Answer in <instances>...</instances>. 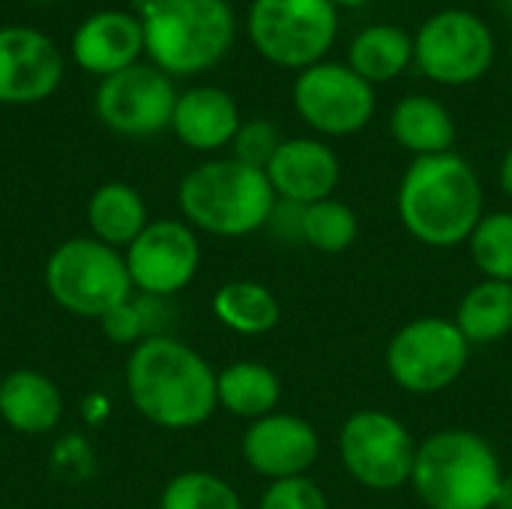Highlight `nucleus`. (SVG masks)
Returning <instances> with one entry per match:
<instances>
[{
    "instance_id": "nucleus-1",
    "label": "nucleus",
    "mask_w": 512,
    "mask_h": 509,
    "mask_svg": "<svg viewBox=\"0 0 512 509\" xmlns=\"http://www.w3.org/2000/svg\"><path fill=\"white\" fill-rule=\"evenodd\" d=\"M126 393L147 423L171 432L198 429L219 408L213 366L168 333L132 348L126 360Z\"/></svg>"
},
{
    "instance_id": "nucleus-2",
    "label": "nucleus",
    "mask_w": 512,
    "mask_h": 509,
    "mask_svg": "<svg viewBox=\"0 0 512 509\" xmlns=\"http://www.w3.org/2000/svg\"><path fill=\"white\" fill-rule=\"evenodd\" d=\"M396 207L405 231L429 249L468 243L486 216L480 174L456 150L411 159L399 183Z\"/></svg>"
},
{
    "instance_id": "nucleus-3",
    "label": "nucleus",
    "mask_w": 512,
    "mask_h": 509,
    "mask_svg": "<svg viewBox=\"0 0 512 509\" xmlns=\"http://www.w3.org/2000/svg\"><path fill=\"white\" fill-rule=\"evenodd\" d=\"M276 201L267 171L237 162L234 156L195 165L177 189L186 225L231 240L267 228Z\"/></svg>"
},
{
    "instance_id": "nucleus-4",
    "label": "nucleus",
    "mask_w": 512,
    "mask_h": 509,
    "mask_svg": "<svg viewBox=\"0 0 512 509\" xmlns=\"http://www.w3.org/2000/svg\"><path fill=\"white\" fill-rule=\"evenodd\" d=\"M504 468L471 429H441L417 444L411 489L426 509H495Z\"/></svg>"
},
{
    "instance_id": "nucleus-5",
    "label": "nucleus",
    "mask_w": 512,
    "mask_h": 509,
    "mask_svg": "<svg viewBox=\"0 0 512 509\" xmlns=\"http://www.w3.org/2000/svg\"><path fill=\"white\" fill-rule=\"evenodd\" d=\"M144 54L171 78L210 72L237 39V15L228 0H162L141 18Z\"/></svg>"
},
{
    "instance_id": "nucleus-6",
    "label": "nucleus",
    "mask_w": 512,
    "mask_h": 509,
    "mask_svg": "<svg viewBox=\"0 0 512 509\" xmlns=\"http://www.w3.org/2000/svg\"><path fill=\"white\" fill-rule=\"evenodd\" d=\"M42 276L51 300L75 318L102 321L135 297L123 252L99 243L96 237L63 240L48 255Z\"/></svg>"
},
{
    "instance_id": "nucleus-7",
    "label": "nucleus",
    "mask_w": 512,
    "mask_h": 509,
    "mask_svg": "<svg viewBox=\"0 0 512 509\" xmlns=\"http://www.w3.org/2000/svg\"><path fill=\"white\" fill-rule=\"evenodd\" d=\"M246 33L267 63L303 72L327 60L339 33V9L330 0H252Z\"/></svg>"
},
{
    "instance_id": "nucleus-8",
    "label": "nucleus",
    "mask_w": 512,
    "mask_h": 509,
    "mask_svg": "<svg viewBox=\"0 0 512 509\" xmlns=\"http://www.w3.org/2000/svg\"><path fill=\"white\" fill-rule=\"evenodd\" d=\"M495 63V33L471 9H438L414 33V66L441 87L480 81Z\"/></svg>"
},
{
    "instance_id": "nucleus-9",
    "label": "nucleus",
    "mask_w": 512,
    "mask_h": 509,
    "mask_svg": "<svg viewBox=\"0 0 512 509\" xmlns=\"http://www.w3.org/2000/svg\"><path fill=\"white\" fill-rule=\"evenodd\" d=\"M468 357L471 342L462 336L456 321L426 315L393 333L387 345V372L405 393L435 396L465 375Z\"/></svg>"
},
{
    "instance_id": "nucleus-10",
    "label": "nucleus",
    "mask_w": 512,
    "mask_h": 509,
    "mask_svg": "<svg viewBox=\"0 0 512 509\" xmlns=\"http://www.w3.org/2000/svg\"><path fill=\"white\" fill-rule=\"evenodd\" d=\"M339 459L357 486L369 492H396L411 486L417 441L399 417L363 408L339 429Z\"/></svg>"
},
{
    "instance_id": "nucleus-11",
    "label": "nucleus",
    "mask_w": 512,
    "mask_h": 509,
    "mask_svg": "<svg viewBox=\"0 0 512 509\" xmlns=\"http://www.w3.org/2000/svg\"><path fill=\"white\" fill-rule=\"evenodd\" d=\"M291 99L300 120L324 138L363 132L378 108L375 87L339 60H321L297 72Z\"/></svg>"
},
{
    "instance_id": "nucleus-12",
    "label": "nucleus",
    "mask_w": 512,
    "mask_h": 509,
    "mask_svg": "<svg viewBox=\"0 0 512 509\" xmlns=\"http://www.w3.org/2000/svg\"><path fill=\"white\" fill-rule=\"evenodd\" d=\"M174 78L153 63H135L99 81L93 111L105 129L126 138H150L171 129L177 105Z\"/></svg>"
},
{
    "instance_id": "nucleus-13",
    "label": "nucleus",
    "mask_w": 512,
    "mask_h": 509,
    "mask_svg": "<svg viewBox=\"0 0 512 509\" xmlns=\"http://www.w3.org/2000/svg\"><path fill=\"white\" fill-rule=\"evenodd\" d=\"M123 258L138 294L168 300L198 276L201 243L183 219H156L123 249Z\"/></svg>"
},
{
    "instance_id": "nucleus-14",
    "label": "nucleus",
    "mask_w": 512,
    "mask_h": 509,
    "mask_svg": "<svg viewBox=\"0 0 512 509\" xmlns=\"http://www.w3.org/2000/svg\"><path fill=\"white\" fill-rule=\"evenodd\" d=\"M63 81L54 39L27 24L0 27V105H36Z\"/></svg>"
},
{
    "instance_id": "nucleus-15",
    "label": "nucleus",
    "mask_w": 512,
    "mask_h": 509,
    "mask_svg": "<svg viewBox=\"0 0 512 509\" xmlns=\"http://www.w3.org/2000/svg\"><path fill=\"white\" fill-rule=\"evenodd\" d=\"M243 462L270 483L306 477L321 456V438L315 426L297 414L273 411L243 432Z\"/></svg>"
},
{
    "instance_id": "nucleus-16",
    "label": "nucleus",
    "mask_w": 512,
    "mask_h": 509,
    "mask_svg": "<svg viewBox=\"0 0 512 509\" xmlns=\"http://www.w3.org/2000/svg\"><path fill=\"white\" fill-rule=\"evenodd\" d=\"M264 171L276 198L300 207L333 198L342 180L339 156L321 138H285Z\"/></svg>"
},
{
    "instance_id": "nucleus-17",
    "label": "nucleus",
    "mask_w": 512,
    "mask_h": 509,
    "mask_svg": "<svg viewBox=\"0 0 512 509\" xmlns=\"http://www.w3.org/2000/svg\"><path fill=\"white\" fill-rule=\"evenodd\" d=\"M144 54V27L141 18L126 9H99L87 15L72 33V60L87 75L99 81L117 75Z\"/></svg>"
},
{
    "instance_id": "nucleus-18",
    "label": "nucleus",
    "mask_w": 512,
    "mask_h": 509,
    "mask_svg": "<svg viewBox=\"0 0 512 509\" xmlns=\"http://www.w3.org/2000/svg\"><path fill=\"white\" fill-rule=\"evenodd\" d=\"M240 108L234 96L222 87H189L177 96L171 132L180 144L195 153H216L231 147L240 129Z\"/></svg>"
},
{
    "instance_id": "nucleus-19",
    "label": "nucleus",
    "mask_w": 512,
    "mask_h": 509,
    "mask_svg": "<svg viewBox=\"0 0 512 509\" xmlns=\"http://www.w3.org/2000/svg\"><path fill=\"white\" fill-rule=\"evenodd\" d=\"M63 417L60 387L36 372L15 369L0 381V420L18 435H45L57 429Z\"/></svg>"
},
{
    "instance_id": "nucleus-20",
    "label": "nucleus",
    "mask_w": 512,
    "mask_h": 509,
    "mask_svg": "<svg viewBox=\"0 0 512 509\" xmlns=\"http://www.w3.org/2000/svg\"><path fill=\"white\" fill-rule=\"evenodd\" d=\"M390 135L414 159L441 156L453 153L456 147V120L441 99L426 93H408L396 102L390 114Z\"/></svg>"
},
{
    "instance_id": "nucleus-21",
    "label": "nucleus",
    "mask_w": 512,
    "mask_h": 509,
    "mask_svg": "<svg viewBox=\"0 0 512 509\" xmlns=\"http://www.w3.org/2000/svg\"><path fill=\"white\" fill-rule=\"evenodd\" d=\"M348 66L372 87L396 81L414 66V33L399 24H369L351 39Z\"/></svg>"
},
{
    "instance_id": "nucleus-22",
    "label": "nucleus",
    "mask_w": 512,
    "mask_h": 509,
    "mask_svg": "<svg viewBox=\"0 0 512 509\" xmlns=\"http://www.w3.org/2000/svg\"><path fill=\"white\" fill-rule=\"evenodd\" d=\"M216 402L231 417L255 423L279 408L282 381L270 366L258 360H237L216 372Z\"/></svg>"
},
{
    "instance_id": "nucleus-23",
    "label": "nucleus",
    "mask_w": 512,
    "mask_h": 509,
    "mask_svg": "<svg viewBox=\"0 0 512 509\" xmlns=\"http://www.w3.org/2000/svg\"><path fill=\"white\" fill-rule=\"evenodd\" d=\"M87 225H90V237L123 252L150 225L147 204L141 192L129 183L120 180L102 183L87 201Z\"/></svg>"
},
{
    "instance_id": "nucleus-24",
    "label": "nucleus",
    "mask_w": 512,
    "mask_h": 509,
    "mask_svg": "<svg viewBox=\"0 0 512 509\" xmlns=\"http://www.w3.org/2000/svg\"><path fill=\"white\" fill-rule=\"evenodd\" d=\"M213 315L231 333L264 336L279 324L282 309L267 285L252 279H234L213 294Z\"/></svg>"
},
{
    "instance_id": "nucleus-25",
    "label": "nucleus",
    "mask_w": 512,
    "mask_h": 509,
    "mask_svg": "<svg viewBox=\"0 0 512 509\" xmlns=\"http://www.w3.org/2000/svg\"><path fill=\"white\" fill-rule=\"evenodd\" d=\"M456 327L471 345H492L512 333V285L480 279L456 309Z\"/></svg>"
},
{
    "instance_id": "nucleus-26",
    "label": "nucleus",
    "mask_w": 512,
    "mask_h": 509,
    "mask_svg": "<svg viewBox=\"0 0 512 509\" xmlns=\"http://www.w3.org/2000/svg\"><path fill=\"white\" fill-rule=\"evenodd\" d=\"M360 237V219L354 207L339 198H324L303 207V243L321 255H342Z\"/></svg>"
},
{
    "instance_id": "nucleus-27",
    "label": "nucleus",
    "mask_w": 512,
    "mask_h": 509,
    "mask_svg": "<svg viewBox=\"0 0 512 509\" xmlns=\"http://www.w3.org/2000/svg\"><path fill=\"white\" fill-rule=\"evenodd\" d=\"M159 509H243V498L219 474L183 471L165 483Z\"/></svg>"
},
{
    "instance_id": "nucleus-28",
    "label": "nucleus",
    "mask_w": 512,
    "mask_h": 509,
    "mask_svg": "<svg viewBox=\"0 0 512 509\" xmlns=\"http://www.w3.org/2000/svg\"><path fill=\"white\" fill-rule=\"evenodd\" d=\"M468 249L483 279L512 285V210L486 213L474 228Z\"/></svg>"
},
{
    "instance_id": "nucleus-29",
    "label": "nucleus",
    "mask_w": 512,
    "mask_h": 509,
    "mask_svg": "<svg viewBox=\"0 0 512 509\" xmlns=\"http://www.w3.org/2000/svg\"><path fill=\"white\" fill-rule=\"evenodd\" d=\"M282 141L285 138L279 135V129L270 120H246V123H240V129L231 141V156L237 162H246V165L264 171Z\"/></svg>"
},
{
    "instance_id": "nucleus-30",
    "label": "nucleus",
    "mask_w": 512,
    "mask_h": 509,
    "mask_svg": "<svg viewBox=\"0 0 512 509\" xmlns=\"http://www.w3.org/2000/svg\"><path fill=\"white\" fill-rule=\"evenodd\" d=\"M258 509H330L324 489L309 477L276 480L264 489Z\"/></svg>"
},
{
    "instance_id": "nucleus-31",
    "label": "nucleus",
    "mask_w": 512,
    "mask_h": 509,
    "mask_svg": "<svg viewBox=\"0 0 512 509\" xmlns=\"http://www.w3.org/2000/svg\"><path fill=\"white\" fill-rule=\"evenodd\" d=\"M267 228L288 243H297V240L303 243V207L291 201H276Z\"/></svg>"
},
{
    "instance_id": "nucleus-32",
    "label": "nucleus",
    "mask_w": 512,
    "mask_h": 509,
    "mask_svg": "<svg viewBox=\"0 0 512 509\" xmlns=\"http://www.w3.org/2000/svg\"><path fill=\"white\" fill-rule=\"evenodd\" d=\"M498 183H501V192L512 201V147L504 153L501 159V168H498Z\"/></svg>"
},
{
    "instance_id": "nucleus-33",
    "label": "nucleus",
    "mask_w": 512,
    "mask_h": 509,
    "mask_svg": "<svg viewBox=\"0 0 512 509\" xmlns=\"http://www.w3.org/2000/svg\"><path fill=\"white\" fill-rule=\"evenodd\" d=\"M495 509H512V477H504L498 498H495Z\"/></svg>"
},
{
    "instance_id": "nucleus-34",
    "label": "nucleus",
    "mask_w": 512,
    "mask_h": 509,
    "mask_svg": "<svg viewBox=\"0 0 512 509\" xmlns=\"http://www.w3.org/2000/svg\"><path fill=\"white\" fill-rule=\"evenodd\" d=\"M129 3H132V9H129V12H132V15H138V18H144V15H150L162 0H129Z\"/></svg>"
},
{
    "instance_id": "nucleus-35",
    "label": "nucleus",
    "mask_w": 512,
    "mask_h": 509,
    "mask_svg": "<svg viewBox=\"0 0 512 509\" xmlns=\"http://www.w3.org/2000/svg\"><path fill=\"white\" fill-rule=\"evenodd\" d=\"M330 3H333L336 9H342V6H345V9H357V6H366L369 0H330Z\"/></svg>"
},
{
    "instance_id": "nucleus-36",
    "label": "nucleus",
    "mask_w": 512,
    "mask_h": 509,
    "mask_svg": "<svg viewBox=\"0 0 512 509\" xmlns=\"http://www.w3.org/2000/svg\"><path fill=\"white\" fill-rule=\"evenodd\" d=\"M33 3H51V0H33Z\"/></svg>"
},
{
    "instance_id": "nucleus-37",
    "label": "nucleus",
    "mask_w": 512,
    "mask_h": 509,
    "mask_svg": "<svg viewBox=\"0 0 512 509\" xmlns=\"http://www.w3.org/2000/svg\"><path fill=\"white\" fill-rule=\"evenodd\" d=\"M228 3H234V0H228ZM249 3H252V0H249Z\"/></svg>"
}]
</instances>
